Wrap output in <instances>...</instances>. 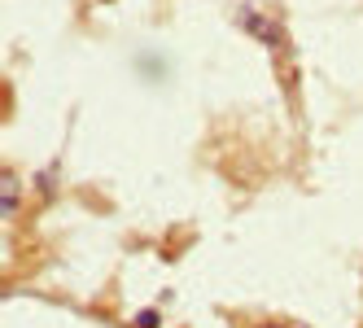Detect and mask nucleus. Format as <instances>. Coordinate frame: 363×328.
<instances>
[{
    "mask_svg": "<svg viewBox=\"0 0 363 328\" xmlns=\"http://www.w3.org/2000/svg\"><path fill=\"white\" fill-rule=\"evenodd\" d=\"M237 22L250 31V35H258L267 48H284V31H280V22H272V18H263V13H250V9H237Z\"/></svg>",
    "mask_w": 363,
    "mask_h": 328,
    "instance_id": "obj_1",
    "label": "nucleus"
},
{
    "mask_svg": "<svg viewBox=\"0 0 363 328\" xmlns=\"http://www.w3.org/2000/svg\"><path fill=\"white\" fill-rule=\"evenodd\" d=\"M136 328H158V311H140L136 315Z\"/></svg>",
    "mask_w": 363,
    "mask_h": 328,
    "instance_id": "obj_3",
    "label": "nucleus"
},
{
    "mask_svg": "<svg viewBox=\"0 0 363 328\" xmlns=\"http://www.w3.org/2000/svg\"><path fill=\"white\" fill-rule=\"evenodd\" d=\"M258 328H306V324H284V319H272V324H258Z\"/></svg>",
    "mask_w": 363,
    "mask_h": 328,
    "instance_id": "obj_4",
    "label": "nucleus"
},
{
    "mask_svg": "<svg viewBox=\"0 0 363 328\" xmlns=\"http://www.w3.org/2000/svg\"><path fill=\"white\" fill-rule=\"evenodd\" d=\"M18 210V180H13V175H5V193H0V215H13Z\"/></svg>",
    "mask_w": 363,
    "mask_h": 328,
    "instance_id": "obj_2",
    "label": "nucleus"
}]
</instances>
